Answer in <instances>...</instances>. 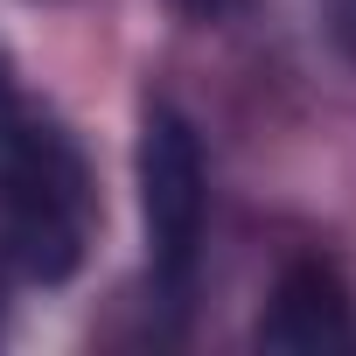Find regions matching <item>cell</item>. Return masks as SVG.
Masks as SVG:
<instances>
[{"label": "cell", "mask_w": 356, "mask_h": 356, "mask_svg": "<svg viewBox=\"0 0 356 356\" xmlns=\"http://www.w3.org/2000/svg\"><path fill=\"white\" fill-rule=\"evenodd\" d=\"M98 189L77 140L49 119H15L0 140V252L22 280H70L91 252Z\"/></svg>", "instance_id": "cell-1"}, {"label": "cell", "mask_w": 356, "mask_h": 356, "mask_svg": "<svg viewBox=\"0 0 356 356\" xmlns=\"http://www.w3.org/2000/svg\"><path fill=\"white\" fill-rule=\"evenodd\" d=\"M140 217H147V266L154 293L182 314L203 266V224H210V175L196 126L175 105H147L140 119Z\"/></svg>", "instance_id": "cell-2"}, {"label": "cell", "mask_w": 356, "mask_h": 356, "mask_svg": "<svg viewBox=\"0 0 356 356\" xmlns=\"http://www.w3.org/2000/svg\"><path fill=\"white\" fill-rule=\"evenodd\" d=\"M259 342L280 349V356H335V349H356V321H349V293H342L335 266H321V259L286 266L280 286H273V300H266Z\"/></svg>", "instance_id": "cell-3"}, {"label": "cell", "mask_w": 356, "mask_h": 356, "mask_svg": "<svg viewBox=\"0 0 356 356\" xmlns=\"http://www.w3.org/2000/svg\"><path fill=\"white\" fill-rule=\"evenodd\" d=\"M328 29H335V42L356 56V0H328Z\"/></svg>", "instance_id": "cell-4"}, {"label": "cell", "mask_w": 356, "mask_h": 356, "mask_svg": "<svg viewBox=\"0 0 356 356\" xmlns=\"http://www.w3.org/2000/svg\"><path fill=\"white\" fill-rule=\"evenodd\" d=\"M175 8H182L189 22H224V15L238 8V0H175Z\"/></svg>", "instance_id": "cell-5"}, {"label": "cell", "mask_w": 356, "mask_h": 356, "mask_svg": "<svg viewBox=\"0 0 356 356\" xmlns=\"http://www.w3.org/2000/svg\"><path fill=\"white\" fill-rule=\"evenodd\" d=\"M15 119H22V112H15V91H8V77H0V140L15 133Z\"/></svg>", "instance_id": "cell-6"}]
</instances>
